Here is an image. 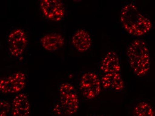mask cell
I'll list each match as a JSON object with an SVG mask.
<instances>
[{
  "mask_svg": "<svg viewBox=\"0 0 155 116\" xmlns=\"http://www.w3.org/2000/svg\"><path fill=\"white\" fill-rule=\"evenodd\" d=\"M120 19L125 31L132 35H143L150 31L152 28L150 20L132 3L127 4L122 8Z\"/></svg>",
  "mask_w": 155,
  "mask_h": 116,
  "instance_id": "cell-1",
  "label": "cell"
},
{
  "mask_svg": "<svg viewBox=\"0 0 155 116\" xmlns=\"http://www.w3.org/2000/svg\"><path fill=\"white\" fill-rule=\"evenodd\" d=\"M129 65L135 75L143 77L150 69V51L147 43L143 40L137 39L128 47L127 51Z\"/></svg>",
  "mask_w": 155,
  "mask_h": 116,
  "instance_id": "cell-2",
  "label": "cell"
},
{
  "mask_svg": "<svg viewBox=\"0 0 155 116\" xmlns=\"http://www.w3.org/2000/svg\"><path fill=\"white\" fill-rule=\"evenodd\" d=\"M59 102L54 108L58 115L72 116L77 113L79 108V99L76 89L69 83L62 84L59 88Z\"/></svg>",
  "mask_w": 155,
  "mask_h": 116,
  "instance_id": "cell-3",
  "label": "cell"
},
{
  "mask_svg": "<svg viewBox=\"0 0 155 116\" xmlns=\"http://www.w3.org/2000/svg\"><path fill=\"white\" fill-rule=\"evenodd\" d=\"M79 89L83 96L88 100H93L101 93V82L96 73L88 71L80 80Z\"/></svg>",
  "mask_w": 155,
  "mask_h": 116,
  "instance_id": "cell-4",
  "label": "cell"
},
{
  "mask_svg": "<svg viewBox=\"0 0 155 116\" xmlns=\"http://www.w3.org/2000/svg\"><path fill=\"white\" fill-rule=\"evenodd\" d=\"M26 82V77L24 73L15 72L1 79L0 90L5 94H18L24 88Z\"/></svg>",
  "mask_w": 155,
  "mask_h": 116,
  "instance_id": "cell-5",
  "label": "cell"
},
{
  "mask_svg": "<svg viewBox=\"0 0 155 116\" xmlns=\"http://www.w3.org/2000/svg\"><path fill=\"white\" fill-rule=\"evenodd\" d=\"M40 7L44 15L49 20L59 22L65 17V7L60 0H41Z\"/></svg>",
  "mask_w": 155,
  "mask_h": 116,
  "instance_id": "cell-6",
  "label": "cell"
},
{
  "mask_svg": "<svg viewBox=\"0 0 155 116\" xmlns=\"http://www.w3.org/2000/svg\"><path fill=\"white\" fill-rule=\"evenodd\" d=\"M27 36L25 32L21 29H15L8 35V46L10 55L18 57L24 52L27 46Z\"/></svg>",
  "mask_w": 155,
  "mask_h": 116,
  "instance_id": "cell-7",
  "label": "cell"
},
{
  "mask_svg": "<svg viewBox=\"0 0 155 116\" xmlns=\"http://www.w3.org/2000/svg\"><path fill=\"white\" fill-rule=\"evenodd\" d=\"M30 112L31 104L28 97L22 93L16 95L11 106L12 116H29Z\"/></svg>",
  "mask_w": 155,
  "mask_h": 116,
  "instance_id": "cell-8",
  "label": "cell"
},
{
  "mask_svg": "<svg viewBox=\"0 0 155 116\" xmlns=\"http://www.w3.org/2000/svg\"><path fill=\"white\" fill-rule=\"evenodd\" d=\"M101 69L104 74L120 72V64L116 52L112 51H109L102 60Z\"/></svg>",
  "mask_w": 155,
  "mask_h": 116,
  "instance_id": "cell-9",
  "label": "cell"
},
{
  "mask_svg": "<svg viewBox=\"0 0 155 116\" xmlns=\"http://www.w3.org/2000/svg\"><path fill=\"white\" fill-rule=\"evenodd\" d=\"M101 82L102 86L106 90L120 91L124 88V82L120 73L104 74Z\"/></svg>",
  "mask_w": 155,
  "mask_h": 116,
  "instance_id": "cell-10",
  "label": "cell"
},
{
  "mask_svg": "<svg viewBox=\"0 0 155 116\" xmlns=\"http://www.w3.org/2000/svg\"><path fill=\"white\" fill-rule=\"evenodd\" d=\"M41 42L44 49L49 51H54L63 47L65 40L60 34L50 33L43 36Z\"/></svg>",
  "mask_w": 155,
  "mask_h": 116,
  "instance_id": "cell-11",
  "label": "cell"
},
{
  "mask_svg": "<svg viewBox=\"0 0 155 116\" xmlns=\"http://www.w3.org/2000/svg\"><path fill=\"white\" fill-rule=\"evenodd\" d=\"M74 48L80 52L87 51L91 47L92 39L89 34L83 29L77 31L72 38Z\"/></svg>",
  "mask_w": 155,
  "mask_h": 116,
  "instance_id": "cell-12",
  "label": "cell"
},
{
  "mask_svg": "<svg viewBox=\"0 0 155 116\" xmlns=\"http://www.w3.org/2000/svg\"><path fill=\"white\" fill-rule=\"evenodd\" d=\"M134 116H155V112L151 104L146 102L138 103L134 108Z\"/></svg>",
  "mask_w": 155,
  "mask_h": 116,
  "instance_id": "cell-13",
  "label": "cell"
},
{
  "mask_svg": "<svg viewBox=\"0 0 155 116\" xmlns=\"http://www.w3.org/2000/svg\"><path fill=\"white\" fill-rule=\"evenodd\" d=\"M0 105L1 116H7L10 108V104L7 101L1 100Z\"/></svg>",
  "mask_w": 155,
  "mask_h": 116,
  "instance_id": "cell-14",
  "label": "cell"
},
{
  "mask_svg": "<svg viewBox=\"0 0 155 116\" xmlns=\"http://www.w3.org/2000/svg\"><path fill=\"white\" fill-rule=\"evenodd\" d=\"M92 116H104L103 115H94Z\"/></svg>",
  "mask_w": 155,
  "mask_h": 116,
  "instance_id": "cell-15",
  "label": "cell"
}]
</instances>
